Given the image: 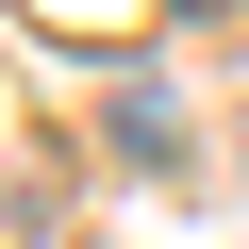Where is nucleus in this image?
Returning a JSON list of instances; mask_svg holds the SVG:
<instances>
[{"mask_svg": "<svg viewBox=\"0 0 249 249\" xmlns=\"http://www.w3.org/2000/svg\"><path fill=\"white\" fill-rule=\"evenodd\" d=\"M100 133H116V166H183V100H166V83H116Z\"/></svg>", "mask_w": 249, "mask_h": 249, "instance_id": "1", "label": "nucleus"}]
</instances>
